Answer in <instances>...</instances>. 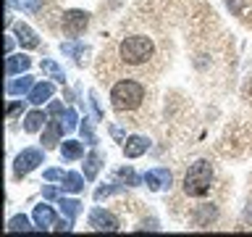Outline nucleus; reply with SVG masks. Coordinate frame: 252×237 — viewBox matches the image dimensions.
Wrapping results in <instances>:
<instances>
[{"mask_svg": "<svg viewBox=\"0 0 252 237\" xmlns=\"http://www.w3.org/2000/svg\"><path fill=\"white\" fill-rule=\"evenodd\" d=\"M118 55H121V61L129 63V66H145V63L155 55V45H153V40L145 37V35H131L118 45Z\"/></svg>", "mask_w": 252, "mask_h": 237, "instance_id": "nucleus-1", "label": "nucleus"}, {"mask_svg": "<svg viewBox=\"0 0 252 237\" xmlns=\"http://www.w3.org/2000/svg\"><path fill=\"white\" fill-rule=\"evenodd\" d=\"M142 100H145V87L134 79H121L110 90V106L116 111H134L142 106Z\"/></svg>", "mask_w": 252, "mask_h": 237, "instance_id": "nucleus-2", "label": "nucleus"}, {"mask_svg": "<svg viewBox=\"0 0 252 237\" xmlns=\"http://www.w3.org/2000/svg\"><path fill=\"white\" fill-rule=\"evenodd\" d=\"M213 187V166L208 161H194L184 174V193L189 198H205Z\"/></svg>", "mask_w": 252, "mask_h": 237, "instance_id": "nucleus-3", "label": "nucleus"}, {"mask_svg": "<svg viewBox=\"0 0 252 237\" xmlns=\"http://www.w3.org/2000/svg\"><path fill=\"white\" fill-rule=\"evenodd\" d=\"M42 161H45V150H39V148H27V150H21V153L16 156V161H13V174H16V177H27V174L34 171Z\"/></svg>", "mask_w": 252, "mask_h": 237, "instance_id": "nucleus-4", "label": "nucleus"}, {"mask_svg": "<svg viewBox=\"0 0 252 237\" xmlns=\"http://www.w3.org/2000/svg\"><path fill=\"white\" fill-rule=\"evenodd\" d=\"M90 24V13L87 11H66L63 13V32L68 37H79Z\"/></svg>", "mask_w": 252, "mask_h": 237, "instance_id": "nucleus-5", "label": "nucleus"}, {"mask_svg": "<svg viewBox=\"0 0 252 237\" xmlns=\"http://www.w3.org/2000/svg\"><path fill=\"white\" fill-rule=\"evenodd\" d=\"M90 227L97 232H118V219L105 208H92L90 213Z\"/></svg>", "mask_w": 252, "mask_h": 237, "instance_id": "nucleus-6", "label": "nucleus"}, {"mask_svg": "<svg viewBox=\"0 0 252 237\" xmlns=\"http://www.w3.org/2000/svg\"><path fill=\"white\" fill-rule=\"evenodd\" d=\"M145 185L153 190V193H158V190H168L171 187V182H173V177H171V171L165 169V166H158V169H150L145 177Z\"/></svg>", "mask_w": 252, "mask_h": 237, "instance_id": "nucleus-7", "label": "nucleus"}, {"mask_svg": "<svg viewBox=\"0 0 252 237\" xmlns=\"http://www.w3.org/2000/svg\"><path fill=\"white\" fill-rule=\"evenodd\" d=\"M13 37H16V42H19L21 47H27V50H34V47H39V37H37L24 21H16V24H13Z\"/></svg>", "mask_w": 252, "mask_h": 237, "instance_id": "nucleus-8", "label": "nucleus"}, {"mask_svg": "<svg viewBox=\"0 0 252 237\" xmlns=\"http://www.w3.org/2000/svg\"><path fill=\"white\" fill-rule=\"evenodd\" d=\"M147 150H150V140L142 137V134H131V137H126V142H124V156L126 158H139V156H145Z\"/></svg>", "mask_w": 252, "mask_h": 237, "instance_id": "nucleus-9", "label": "nucleus"}, {"mask_svg": "<svg viewBox=\"0 0 252 237\" xmlns=\"http://www.w3.org/2000/svg\"><path fill=\"white\" fill-rule=\"evenodd\" d=\"M66 129V124H63V118H53V121L45 124V132H42V145L45 148H55L61 142V134Z\"/></svg>", "mask_w": 252, "mask_h": 237, "instance_id": "nucleus-10", "label": "nucleus"}, {"mask_svg": "<svg viewBox=\"0 0 252 237\" xmlns=\"http://www.w3.org/2000/svg\"><path fill=\"white\" fill-rule=\"evenodd\" d=\"M32 66V58L29 55H5V77H16V74H27Z\"/></svg>", "mask_w": 252, "mask_h": 237, "instance_id": "nucleus-11", "label": "nucleus"}, {"mask_svg": "<svg viewBox=\"0 0 252 237\" xmlns=\"http://www.w3.org/2000/svg\"><path fill=\"white\" fill-rule=\"evenodd\" d=\"M55 95V84L53 82H37L34 87H32V92H29V103L32 106H42V103H47Z\"/></svg>", "mask_w": 252, "mask_h": 237, "instance_id": "nucleus-12", "label": "nucleus"}, {"mask_svg": "<svg viewBox=\"0 0 252 237\" xmlns=\"http://www.w3.org/2000/svg\"><path fill=\"white\" fill-rule=\"evenodd\" d=\"M32 219H34V224H37V229H47V227H55V211L50 208L47 203H39V205H34V213H32Z\"/></svg>", "mask_w": 252, "mask_h": 237, "instance_id": "nucleus-13", "label": "nucleus"}, {"mask_svg": "<svg viewBox=\"0 0 252 237\" xmlns=\"http://www.w3.org/2000/svg\"><path fill=\"white\" fill-rule=\"evenodd\" d=\"M32 87H34V79H32L29 74H21L19 79H13V82L5 84V92L8 95H29Z\"/></svg>", "mask_w": 252, "mask_h": 237, "instance_id": "nucleus-14", "label": "nucleus"}, {"mask_svg": "<svg viewBox=\"0 0 252 237\" xmlns=\"http://www.w3.org/2000/svg\"><path fill=\"white\" fill-rule=\"evenodd\" d=\"M45 124H47V114H45V111H39V108L29 111V114H27V118H24V129H27L29 134L39 132Z\"/></svg>", "mask_w": 252, "mask_h": 237, "instance_id": "nucleus-15", "label": "nucleus"}, {"mask_svg": "<svg viewBox=\"0 0 252 237\" xmlns=\"http://www.w3.org/2000/svg\"><path fill=\"white\" fill-rule=\"evenodd\" d=\"M61 156L66 158V161H79V158L84 156V145H82V142H76V140H63Z\"/></svg>", "mask_w": 252, "mask_h": 237, "instance_id": "nucleus-16", "label": "nucleus"}, {"mask_svg": "<svg viewBox=\"0 0 252 237\" xmlns=\"http://www.w3.org/2000/svg\"><path fill=\"white\" fill-rule=\"evenodd\" d=\"M84 179H87L84 174L68 171L61 182H63V190H66V193H82V190H84Z\"/></svg>", "mask_w": 252, "mask_h": 237, "instance_id": "nucleus-17", "label": "nucleus"}, {"mask_svg": "<svg viewBox=\"0 0 252 237\" xmlns=\"http://www.w3.org/2000/svg\"><path fill=\"white\" fill-rule=\"evenodd\" d=\"M100 166H102V158H100V153H97V150H92V153L87 156V161H84V177L92 182L94 177H97Z\"/></svg>", "mask_w": 252, "mask_h": 237, "instance_id": "nucleus-18", "label": "nucleus"}, {"mask_svg": "<svg viewBox=\"0 0 252 237\" xmlns=\"http://www.w3.org/2000/svg\"><path fill=\"white\" fill-rule=\"evenodd\" d=\"M61 211H63V216H68V219H76L79 213H82V203L76 200V198H61Z\"/></svg>", "mask_w": 252, "mask_h": 237, "instance_id": "nucleus-19", "label": "nucleus"}, {"mask_svg": "<svg viewBox=\"0 0 252 237\" xmlns=\"http://www.w3.org/2000/svg\"><path fill=\"white\" fill-rule=\"evenodd\" d=\"M39 66H42V71H45V74L47 77H50V79H55V82H66V74H63V69L58 66V63H55V61H50V58H45L42 63H39Z\"/></svg>", "mask_w": 252, "mask_h": 237, "instance_id": "nucleus-20", "label": "nucleus"}, {"mask_svg": "<svg viewBox=\"0 0 252 237\" xmlns=\"http://www.w3.org/2000/svg\"><path fill=\"white\" fill-rule=\"evenodd\" d=\"M5 229L8 232H32V224H29V219L21 213V216H13L11 221H8Z\"/></svg>", "mask_w": 252, "mask_h": 237, "instance_id": "nucleus-21", "label": "nucleus"}, {"mask_svg": "<svg viewBox=\"0 0 252 237\" xmlns=\"http://www.w3.org/2000/svg\"><path fill=\"white\" fill-rule=\"evenodd\" d=\"M61 50L66 53V55H74V61H76V63H82V55L87 53V47L76 45V42H61Z\"/></svg>", "mask_w": 252, "mask_h": 237, "instance_id": "nucleus-22", "label": "nucleus"}, {"mask_svg": "<svg viewBox=\"0 0 252 237\" xmlns=\"http://www.w3.org/2000/svg\"><path fill=\"white\" fill-rule=\"evenodd\" d=\"M118 190H124V185H121V182H113V185L97 187V190H94V200H102V198L113 195V193H118Z\"/></svg>", "mask_w": 252, "mask_h": 237, "instance_id": "nucleus-23", "label": "nucleus"}, {"mask_svg": "<svg viewBox=\"0 0 252 237\" xmlns=\"http://www.w3.org/2000/svg\"><path fill=\"white\" fill-rule=\"evenodd\" d=\"M19 3V8L24 13H39L42 11V0H16Z\"/></svg>", "mask_w": 252, "mask_h": 237, "instance_id": "nucleus-24", "label": "nucleus"}, {"mask_svg": "<svg viewBox=\"0 0 252 237\" xmlns=\"http://www.w3.org/2000/svg\"><path fill=\"white\" fill-rule=\"evenodd\" d=\"M79 129H82V137L87 145H97V137H94V132H92V124L84 118V124H79Z\"/></svg>", "mask_w": 252, "mask_h": 237, "instance_id": "nucleus-25", "label": "nucleus"}, {"mask_svg": "<svg viewBox=\"0 0 252 237\" xmlns=\"http://www.w3.org/2000/svg\"><path fill=\"white\" fill-rule=\"evenodd\" d=\"M213 219H216V208H213V205H202V219H197V224L205 227V224H208V221H213Z\"/></svg>", "mask_w": 252, "mask_h": 237, "instance_id": "nucleus-26", "label": "nucleus"}, {"mask_svg": "<svg viewBox=\"0 0 252 237\" xmlns=\"http://www.w3.org/2000/svg\"><path fill=\"white\" fill-rule=\"evenodd\" d=\"M76 121H79L76 111H74V108H68V111H66V116H63V124H66V129H76V126H79Z\"/></svg>", "mask_w": 252, "mask_h": 237, "instance_id": "nucleus-27", "label": "nucleus"}, {"mask_svg": "<svg viewBox=\"0 0 252 237\" xmlns=\"http://www.w3.org/2000/svg\"><path fill=\"white\" fill-rule=\"evenodd\" d=\"M19 114H24V100H13L11 106H8V118H16Z\"/></svg>", "mask_w": 252, "mask_h": 237, "instance_id": "nucleus-28", "label": "nucleus"}, {"mask_svg": "<svg viewBox=\"0 0 252 237\" xmlns=\"http://www.w3.org/2000/svg\"><path fill=\"white\" fill-rule=\"evenodd\" d=\"M42 177H45L47 182H58V179L66 177V174H63V169H47V171L42 174Z\"/></svg>", "mask_w": 252, "mask_h": 237, "instance_id": "nucleus-29", "label": "nucleus"}, {"mask_svg": "<svg viewBox=\"0 0 252 237\" xmlns=\"http://www.w3.org/2000/svg\"><path fill=\"white\" fill-rule=\"evenodd\" d=\"M71 224H74V219H61V221H55V229H58V232H68L71 229Z\"/></svg>", "mask_w": 252, "mask_h": 237, "instance_id": "nucleus-30", "label": "nucleus"}, {"mask_svg": "<svg viewBox=\"0 0 252 237\" xmlns=\"http://www.w3.org/2000/svg\"><path fill=\"white\" fill-rule=\"evenodd\" d=\"M42 195L47 198V200H55V198H58V190H55L53 185H47V187H42Z\"/></svg>", "mask_w": 252, "mask_h": 237, "instance_id": "nucleus-31", "label": "nucleus"}, {"mask_svg": "<svg viewBox=\"0 0 252 237\" xmlns=\"http://www.w3.org/2000/svg\"><path fill=\"white\" fill-rule=\"evenodd\" d=\"M61 111H63V106H61V103H58V100H53V103H50V106H47V114H53V116H58V114H61Z\"/></svg>", "mask_w": 252, "mask_h": 237, "instance_id": "nucleus-32", "label": "nucleus"}, {"mask_svg": "<svg viewBox=\"0 0 252 237\" xmlns=\"http://www.w3.org/2000/svg\"><path fill=\"white\" fill-rule=\"evenodd\" d=\"M226 5L231 8L234 13H239V11H242V0H226Z\"/></svg>", "mask_w": 252, "mask_h": 237, "instance_id": "nucleus-33", "label": "nucleus"}, {"mask_svg": "<svg viewBox=\"0 0 252 237\" xmlns=\"http://www.w3.org/2000/svg\"><path fill=\"white\" fill-rule=\"evenodd\" d=\"M13 42H16V37H5V55H11V50H13Z\"/></svg>", "mask_w": 252, "mask_h": 237, "instance_id": "nucleus-34", "label": "nucleus"}, {"mask_svg": "<svg viewBox=\"0 0 252 237\" xmlns=\"http://www.w3.org/2000/svg\"><path fill=\"white\" fill-rule=\"evenodd\" d=\"M110 132H113V137H116V140H121V137H124V132L118 129V126H113V129H110Z\"/></svg>", "mask_w": 252, "mask_h": 237, "instance_id": "nucleus-35", "label": "nucleus"}, {"mask_svg": "<svg viewBox=\"0 0 252 237\" xmlns=\"http://www.w3.org/2000/svg\"><path fill=\"white\" fill-rule=\"evenodd\" d=\"M244 219H247V221H250V224H252V203L247 205V213H244Z\"/></svg>", "mask_w": 252, "mask_h": 237, "instance_id": "nucleus-36", "label": "nucleus"}]
</instances>
